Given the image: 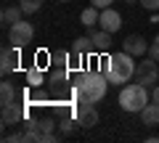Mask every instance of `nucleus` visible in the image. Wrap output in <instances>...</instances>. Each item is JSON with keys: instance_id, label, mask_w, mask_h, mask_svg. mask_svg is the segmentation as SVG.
<instances>
[{"instance_id": "26", "label": "nucleus", "mask_w": 159, "mask_h": 143, "mask_svg": "<svg viewBox=\"0 0 159 143\" xmlns=\"http://www.w3.org/2000/svg\"><path fill=\"white\" fill-rule=\"evenodd\" d=\"M148 58L159 61V45H157V42H154V45H148Z\"/></svg>"}, {"instance_id": "17", "label": "nucleus", "mask_w": 159, "mask_h": 143, "mask_svg": "<svg viewBox=\"0 0 159 143\" xmlns=\"http://www.w3.org/2000/svg\"><path fill=\"white\" fill-rule=\"evenodd\" d=\"M58 130H61L64 135H72V132H77V130H80L77 117H64V119L58 122Z\"/></svg>"}, {"instance_id": "4", "label": "nucleus", "mask_w": 159, "mask_h": 143, "mask_svg": "<svg viewBox=\"0 0 159 143\" xmlns=\"http://www.w3.org/2000/svg\"><path fill=\"white\" fill-rule=\"evenodd\" d=\"M32 37H34V27H32L29 21H24V19L8 27V40H11V45H16V48L29 45Z\"/></svg>"}, {"instance_id": "3", "label": "nucleus", "mask_w": 159, "mask_h": 143, "mask_svg": "<svg viewBox=\"0 0 159 143\" xmlns=\"http://www.w3.org/2000/svg\"><path fill=\"white\" fill-rule=\"evenodd\" d=\"M146 103H148V93H146V85H141V82L119 90V106L125 111H130V114H135V111L141 114Z\"/></svg>"}, {"instance_id": "18", "label": "nucleus", "mask_w": 159, "mask_h": 143, "mask_svg": "<svg viewBox=\"0 0 159 143\" xmlns=\"http://www.w3.org/2000/svg\"><path fill=\"white\" fill-rule=\"evenodd\" d=\"M19 6H21V11L27 13V16H32V13H37V11H40L43 0H19Z\"/></svg>"}, {"instance_id": "20", "label": "nucleus", "mask_w": 159, "mask_h": 143, "mask_svg": "<svg viewBox=\"0 0 159 143\" xmlns=\"http://www.w3.org/2000/svg\"><path fill=\"white\" fill-rule=\"evenodd\" d=\"M34 127L45 135V132H53V130H56V122H53V117H43V119L34 122Z\"/></svg>"}, {"instance_id": "28", "label": "nucleus", "mask_w": 159, "mask_h": 143, "mask_svg": "<svg viewBox=\"0 0 159 143\" xmlns=\"http://www.w3.org/2000/svg\"><path fill=\"white\" fill-rule=\"evenodd\" d=\"M151 101H154V103H159V85L151 90Z\"/></svg>"}, {"instance_id": "16", "label": "nucleus", "mask_w": 159, "mask_h": 143, "mask_svg": "<svg viewBox=\"0 0 159 143\" xmlns=\"http://www.w3.org/2000/svg\"><path fill=\"white\" fill-rule=\"evenodd\" d=\"M16 101V85H11V82H3V85H0V106H3V103H13Z\"/></svg>"}, {"instance_id": "1", "label": "nucleus", "mask_w": 159, "mask_h": 143, "mask_svg": "<svg viewBox=\"0 0 159 143\" xmlns=\"http://www.w3.org/2000/svg\"><path fill=\"white\" fill-rule=\"evenodd\" d=\"M109 90V80L101 72H85L74 82V98L77 103H98Z\"/></svg>"}, {"instance_id": "10", "label": "nucleus", "mask_w": 159, "mask_h": 143, "mask_svg": "<svg viewBox=\"0 0 159 143\" xmlns=\"http://www.w3.org/2000/svg\"><path fill=\"white\" fill-rule=\"evenodd\" d=\"M98 24H101V29H106V32H117V29H122V16H119L117 11H114L111 6L103 8L101 11V19H98Z\"/></svg>"}, {"instance_id": "5", "label": "nucleus", "mask_w": 159, "mask_h": 143, "mask_svg": "<svg viewBox=\"0 0 159 143\" xmlns=\"http://www.w3.org/2000/svg\"><path fill=\"white\" fill-rule=\"evenodd\" d=\"M135 80L141 85H146V87H151V85L159 82V66H157L154 58H143V64L135 66Z\"/></svg>"}, {"instance_id": "2", "label": "nucleus", "mask_w": 159, "mask_h": 143, "mask_svg": "<svg viewBox=\"0 0 159 143\" xmlns=\"http://www.w3.org/2000/svg\"><path fill=\"white\" fill-rule=\"evenodd\" d=\"M133 58H135V56H130V53H125V51L111 53V56L106 58L103 74H106V80L111 82V85H125L127 80L135 77V66H138V64L133 61Z\"/></svg>"}, {"instance_id": "25", "label": "nucleus", "mask_w": 159, "mask_h": 143, "mask_svg": "<svg viewBox=\"0 0 159 143\" xmlns=\"http://www.w3.org/2000/svg\"><path fill=\"white\" fill-rule=\"evenodd\" d=\"M56 141H58V135H56V132H45V135L40 138V143H56Z\"/></svg>"}, {"instance_id": "6", "label": "nucleus", "mask_w": 159, "mask_h": 143, "mask_svg": "<svg viewBox=\"0 0 159 143\" xmlns=\"http://www.w3.org/2000/svg\"><path fill=\"white\" fill-rule=\"evenodd\" d=\"M74 117H77L80 127H85V130L96 127L98 125V109H96V103H77V106H74Z\"/></svg>"}, {"instance_id": "23", "label": "nucleus", "mask_w": 159, "mask_h": 143, "mask_svg": "<svg viewBox=\"0 0 159 143\" xmlns=\"http://www.w3.org/2000/svg\"><path fill=\"white\" fill-rule=\"evenodd\" d=\"M143 6V11H148V13H157L159 11V0H138Z\"/></svg>"}, {"instance_id": "15", "label": "nucleus", "mask_w": 159, "mask_h": 143, "mask_svg": "<svg viewBox=\"0 0 159 143\" xmlns=\"http://www.w3.org/2000/svg\"><path fill=\"white\" fill-rule=\"evenodd\" d=\"M98 19H101V11H98L96 6H88L85 11L80 13V21H82V27H88V29H93L98 24Z\"/></svg>"}, {"instance_id": "12", "label": "nucleus", "mask_w": 159, "mask_h": 143, "mask_svg": "<svg viewBox=\"0 0 159 143\" xmlns=\"http://www.w3.org/2000/svg\"><path fill=\"white\" fill-rule=\"evenodd\" d=\"M96 51V45H93V40H90V34L88 37H77V40L72 42V56H88V53H93Z\"/></svg>"}, {"instance_id": "21", "label": "nucleus", "mask_w": 159, "mask_h": 143, "mask_svg": "<svg viewBox=\"0 0 159 143\" xmlns=\"http://www.w3.org/2000/svg\"><path fill=\"white\" fill-rule=\"evenodd\" d=\"M66 80V66H58V69H53L51 74H48V82L51 85H58V82H64Z\"/></svg>"}, {"instance_id": "8", "label": "nucleus", "mask_w": 159, "mask_h": 143, "mask_svg": "<svg viewBox=\"0 0 159 143\" xmlns=\"http://www.w3.org/2000/svg\"><path fill=\"white\" fill-rule=\"evenodd\" d=\"M0 117H3V125H19V122L24 119V106L19 103V98L13 103H3Z\"/></svg>"}, {"instance_id": "29", "label": "nucleus", "mask_w": 159, "mask_h": 143, "mask_svg": "<svg viewBox=\"0 0 159 143\" xmlns=\"http://www.w3.org/2000/svg\"><path fill=\"white\" fill-rule=\"evenodd\" d=\"M154 42H157V45H159V34H157V37H154Z\"/></svg>"}, {"instance_id": "19", "label": "nucleus", "mask_w": 159, "mask_h": 143, "mask_svg": "<svg viewBox=\"0 0 159 143\" xmlns=\"http://www.w3.org/2000/svg\"><path fill=\"white\" fill-rule=\"evenodd\" d=\"M43 80H45V77H43V72H40L37 66L27 72V82H29V87H40V85H43Z\"/></svg>"}, {"instance_id": "13", "label": "nucleus", "mask_w": 159, "mask_h": 143, "mask_svg": "<svg viewBox=\"0 0 159 143\" xmlns=\"http://www.w3.org/2000/svg\"><path fill=\"white\" fill-rule=\"evenodd\" d=\"M90 40H93V45H96V51H109L111 48V32H106V29H93L90 32Z\"/></svg>"}, {"instance_id": "9", "label": "nucleus", "mask_w": 159, "mask_h": 143, "mask_svg": "<svg viewBox=\"0 0 159 143\" xmlns=\"http://www.w3.org/2000/svg\"><path fill=\"white\" fill-rule=\"evenodd\" d=\"M122 51L130 56H143V53H148V42L143 40V34H127L122 40Z\"/></svg>"}, {"instance_id": "14", "label": "nucleus", "mask_w": 159, "mask_h": 143, "mask_svg": "<svg viewBox=\"0 0 159 143\" xmlns=\"http://www.w3.org/2000/svg\"><path fill=\"white\" fill-rule=\"evenodd\" d=\"M21 16H27V13L21 11V6H6L3 8V13H0V19H3V24H16V21H21Z\"/></svg>"}, {"instance_id": "31", "label": "nucleus", "mask_w": 159, "mask_h": 143, "mask_svg": "<svg viewBox=\"0 0 159 143\" xmlns=\"http://www.w3.org/2000/svg\"><path fill=\"white\" fill-rule=\"evenodd\" d=\"M56 3H69V0H56Z\"/></svg>"}, {"instance_id": "11", "label": "nucleus", "mask_w": 159, "mask_h": 143, "mask_svg": "<svg viewBox=\"0 0 159 143\" xmlns=\"http://www.w3.org/2000/svg\"><path fill=\"white\" fill-rule=\"evenodd\" d=\"M141 119H143V125L157 127V125H159V103L148 101L146 106H143V111H141Z\"/></svg>"}, {"instance_id": "7", "label": "nucleus", "mask_w": 159, "mask_h": 143, "mask_svg": "<svg viewBox=\"0 0 159 143\" xmlns=\"http://www.w3.org/2000/svg\"><path fill=\"white\" fill-rule=\"evenodd\" d=\"M21 48L11 45V48H3V53H0V72H3V77H8L11 72H16L19 64H21Z\"/></svg>"}, {"instance_id": "24", "label": "nucleus", "mask_w": 159, "mask_h": 143, "mask_svg": "<svg viewBox=\"0 0 159 143\" xmlns=\"http://www.w3.org/2000/svg\"><path fill=\"white\" fill-rule=\"evenodd\" d=\"M111 3H114V0H90V6H96L98 11H103V8H109Z\"/></svg>"}, {"instance_id": "22", "label": "nucleus", "mask_w": 159, "mask_h": 143, "mask_svg": "<svg viewBox=\"0 0 159 143\" xmlns=\"http://www.w3.org/2000/svg\"><path fill=\"white\" fill-rule=\"evenodd\" d=\"M53 114L58 117V119H64V117H74V109H69V106H56V109H53Z\"/></svg>"}, {"instance_id": "27", "label": "nucleus", "mask_w": 159, "mask_h": 143, "mask_svg": "<svg viewBox=\"0 0 159 143\" xmlns=\"http://www.w3.org/2000/svg\"><path fill=\"white\" fill-rule=\"evenodd\" d=\"M13 141H24V132H16V135H6V143H13Z\"/></svg>"}, {"instance_id": "30", "label": "nucleus", "mask_w": 159, "mask_h": 143, "mask_svg": "<svg viewBox=\"0 0 159 143\" xmlns=\"http://www.w3.org/2000/svg\"><path fill=\"white\" fill-rule=\"evenodd\" d=\"M125 3H138V0H125Z\"/></svg>"}]
</instances>
